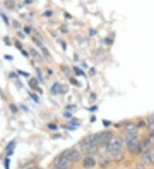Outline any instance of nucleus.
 I'll list each match as a JSON object with an SVG mask.
<instances>
[{"instance_id": "1", "label": "nucleus", "mask_w": 154, "mask_h": 169, "mask_svg": "<svg viewBox=\"0 0 154 169\" xmlns=\"http://www.w3.org/2000/svg\"><path fill=\"white\" fill-rule=\"evenodd\" d=\"M125 139H126L127 148L131 154L139 155L141 153L143 146L141 145L140 142L138 139V132H134V133L126 132Z\"/></svg>"}, {"instance_id": "2", "label": "nucleus", "mask_w": 154, "mask_h": 169, "mask_svg": "<svg viewBox=\"0 0 154 169\" xmlns=\"http://www.w3.org/2000/svg\"><path fill=\"white\" fill-rule=\"evenodd\" d=\"M112 137L113 136L110 132H98L96 134L93 135L91 138L93 139V144L98 147L100 145L107 146V144H109V142L110 141Z\"/></svg>"}, {"instance_id": "3", "label": "nucleus", "mask_w": 154, "mask_h": 169, "mask_svg": "<svg viewBox=\"0 0 154 169\" xmlns=\"http://www.w3.org/2000/svg\"><path fill=\"white\" fill-rule=\"evenodd\" d=\"M123 145V141L122 139V138H120L118 136H113L109 142V144H107L106 148L109 153L114 155L122 150Z\"/></svg>"}, {"instance_id": "4", "label": "nucleus", "mask_w": 154, "mask_h": 169, "mask_svg": "<svg viewBox=\"0 0 154 169\" xmlns=\"http://www.w3.org/2000/svg\"><path fill=\"white\" fill-rule=\"evenodd\" d=\"M80 149L85 154H95L97 151V146L93 144L92 138H87L80 143Z\"/></svg>"}, {"instance_id": "5", "label": "nucleus", "mask_w": 154, "mask_h": 169, "mask_svg": "<svg viewBox=\"0 0 154 169\" xmlns=\"http://www.w3.org/2000/svg\"><path fill=\"white\" fill-rule=\"evenodd\" d=\"M62 155H64L68 160H70L72 162H78L82 160V155L80 153L78 150L74 149H66L65 151L63 152Z\"/></svg>"}, {"instance_id": "6", "label": "nucleus", "mask_w": 154, "mask_h": 169, "mask_svg": "<svg viewBox=\"0 0 154 169\" xmlns=\"http://www.w3.org/2000/svg\"><path fill=\"white\" fill-rule=\"evenodd\" d=\"M54 165L57 169H71L72 168V161L68 160L64 155L57 156L54 160Z\"/></svg>"}, {"instance_id": "7", "label": "nucleus", "mask_w": 154, "mask_h": 169, "mask_svg": "<svg viewBox=\"0 0 154 169\" xmlns=\"http://www.w3.org/2000/svg\"><path fill=\"white\" fill-rule=\"evenodd\" d=\"M95 165H96V161L92 156H87L83 160V167L85 168H92L95 167Z\"/></svg>"}, {"instance_id": "8", "label": "nucleus", "mask_w": 154, "mask_h": 169, "mask_svg": "<svg viewBox=\"0 0 154 169\" xmlns=\"http://www.w3.org/2000/svg\"><path fill=\"white\" fill-rule=\"evenodd\" d=\"M110 163V160L106 155H101L100 157V165L102 167H109Z\"/></svg>"}, {"instance_id": "9", "label": "nucleus", "mask_w": 154, "mask_h": 169, "mask_svg": "<svg viewBox=\"0 0 154 169\" xmlns=\"http://www.w3.org/2000/svg\"><path fill=\"white\" fill-rule=\"evenodd\" d=\"M125 131L126 132L129 133H134V132H138V127L134 123H129L125 127Z\"/></svg>"}, {"instance_id": "10", "label": "nucleus", "mask_w": 154, "mask_h": 169, "mask_svg": "<svg viewBox=\"0 0 154 169\" xmlns=\"http://www.w3.org/2000/svg\"><path fill=\"white\" fill-rule=\"evenodd\" d=\"M141 161H142V163L144 165H148V164H152L151 163V161H150V158H149V155H148V152H147V150L143 153L142 155V156H141Z\"/></svg>"}, {"instance_id": "11", "label": "nucleus", "mask_w": 154, "mask_h": 169, "mask_svg": "<svg viewBox=\"0 0 154 169\" xmlns=\"http://www.w3.org/2000/svg\"><path fill=\"white\" fill-rule=\"evenodd\" d=\"M60 85L59 83H54V84L51 86V93L52 94H57V93H58L60 91Z\"/></svg>"}, {"instance_id": "12", "label": "nucleus", "mask_w": 154, "mask_h": 169, "mask_svg": "<svg viewBox=\"0 0 154 169\" xmlns=\"http://www.w3.org/2000/svg\"><path fill=\"white\" fill-rule=\"evenodd\" d=\"M5 6L7 9H9V10L14 9V7H15V2H14V0H5Z\"/></svg>"}, {"instance_id": "13", "label": "nucleus", "mask_w": 154, "mask_h": 169, "mask_svg": "<svg viewBox=\"0 0 154 169\" xmlns=\"http://www.w3.org/2000/svg\"><path fill=\"white\" fill-rule=\"evenodd\" d=\"M30 53H31V55L33 56V57L35 58L36 60H38V61H40V62L41 61V60H42L40 55L39 54V53H38V51H37V50H35L34 49L31 48V49H30Z\"/></svg>"}, {"instance_id": "14", "label": "nucleus", "mask_w": 154, "mask_h": 169, "mask_svg": "<svg viewBox=\"0 0 154 169\" xmlns=\"http://www.w3.org/2000/svg\"><path fill=\"white\" fill-rule=\"evenodd\" d=\"M28 84L30 85V87H32V88H38V81L37 80L35 79V78H32L31 80L28 81Z\"/></svg>"}, {"instance_id": "15", "label": "nucleus", "mask_w": 154, "mask_h": 169, "mask_svg": "<svg viewBox=\"0 0 154 169\" xmlns=\"http://www.w3.org/2000/svg\"><path fill=\"white\" fill-rule=\"evenodd\" d=\"M68 91H69V86H68L67 84H62V85H60V93L65 94V93H67Z\"/></svg>"}, {"instance_id": "16", "label": "nucleus", "mask_w": 154, "mask_h": 169, "mask_svg": "<svg viewBox=\"0 0 154 169\" xmlns=\"http://www.w3.org/2000/svg\"><path fill=\"white\" fill-rule=\"evenodd\" d=\"M147 152H148V155H149L151 163L154 164V148H152L149 150H147Z\"/></svg>"}, {"instance_id": "17", "label": "nucleus", "mask_w": 154, "mask_h": 169, "mask_svg": "<svg viewBox=\"0 0 154 169\" xmlns=\"http://www.w3.org/2000/svg\"><path fill=\"white\" fill-rule=\"evenodd\" d=\"M112 156H113V158H114L116 161H122L123 158V155L122 153V151H120V152L116 153V154L112 155Z\"/></svg>"}, {"instance_id": "18", "label": "nucleus", "mask_w": 154, "mask_h": 169, "mask_svg": "<svg viewBox=\"0 0 154 169\" xmlns=\"http://www.w3.org/2000/svg\"><path fill=\"white\" fill-rule=\"evenodd\" d=\"M41 50H42V52H43V54H44V56H45L46 58H50L51 54L50 52H49V50H47V48L42 46V47H41Z\"/></svg>"}, {"instance_id": "19", "label": "nucleus", "mask_w": 154, "mask_h": 169, "mask_svg": "<svg viewBox=\"0 0 154 169\" xmlns=\"http://www.w3.org/2000/svg\"><path fill=\"white\" fill-rule=\"evenodd\" d=\"M10 110H11V112H12V113H17V112H18V109H17V107H16L15 104H10Z\"/></svg>"}, {"instance_id": "20", "label": "nucleus", "mask_w": 154, "mask_h": 169, "mask_svg": "<svg viewBox=\"0 0 154 169\" xmlns=\"http://www.w3.org/2000/svg\"><path fill=\"white\" fill-rule=\"evenodd\" d=\"M63 70H64V75L66 76H70V68H68V67H64L63 68Z\"/></svg>"}, {"instance_id": "21", "label": "nucleus", "mask_w": 154, "mask_h": 169, "mask_svg": "<svg viewBox=\"0 0 154 169\" xmlns=\"http://www.w3.org/2000/svg\"><path fill=\"white\" fill-rule=\"evenodd\" d=\"M10 158H6V159H5V169H10Z\"/></svg>"}, {"instance_id": "22", "label": "nucleus", "mask_w": 154, "mask_h": 169, "mask_svg": "<svg viewBox=\"0 0 154 169\" xmlns=\"http://www.w3.org/2000/svg\"><path fill=\"white\" fill-rule=\"evenodd\" d=\"M32 40H33V41L34 42L35 44H37V45H38V46H40V48L42 47V45H41V42H40V40H38L37 38H35V37H33V38H32Z\"/></svg>"}, {"instance_id": "23", "label": "nucleus", "mask_w": 154, "mask_h": 169, "mask_svg": "<svg viewBox=\"0 0 154 169\" xmlns=\"http://www.w3.org/2000/svg\"><path fill=\"white\" fill-rule=\"evenodd\" d=\"M36 73H37L38 77L40 78V80H43V79H42V78H43V76H42V73H41V70H40V68H37V69H36Z\"/></svg>"}, {"instance_id": "24", "label": "nucleus", "mask_w": 154, "mask_h": 169, "mask_svg": "<svg viewBox=\"0 0 154 169\" xmlns=\"http://www.w3.org/2000/svg\"><path fill=\"white\" fill-rule=\"evenodd\" d=\"M74 70L75 71V74L77 75H85V74L81 71V70H80L79 69H77V68H74Z\"/></svg>"}, {"instance_id": "25", "label": "nucleus", "mask_w": 154, "mask_h": 169, "mask_svg": "<svg viewBox=\"0 0 154 169\" xmlns=\"http://www.w3.org/2000/svg\"><path fill=\"white\" fill-rule=\"evenodd\" d=\"M70 83L72 84H74V85H78V84H79V82L75 80V78H70Z\"/></svg>"}, {"instance_id": "26", "label": "nucleus", "mask_w": 154, "mask_h": 169, "mask_svg": "<svg viewBox=\"0 0 154 169\" xmlns=\"http://www.w3.org/2000/svg\"><path fill=\"white\" fill-rule=\"evenodd\" d=\"M15 47L17 48V49H19V50H22V47H21V44L20 42L18 41V40H16L15 42Z\"/></svg>"}, {"instance_id": "27", "label": "nucleus", "mask_w": 154, "mask_h": 169, "mask_svg": "<svg viewBox=\"0 0 154 169\" xmlns=\"http://www.w3.org/2000/svg\"><path fill=\"white\" fill-rule=\"evenodd\" d=\"M48 128L51 130H56L57 127V126L54 124H49L48 125Z\"/></svg>"}, {"instance_id": "28", "label": "nucleus", "mask_w": 154, "mask_h": 169, "mask_svg": "<svg viewBox=\"0 0 154 169\" xmlns=\"http://www.w3.org/2000/svg\"><path fill=\"white\" fill-rule=\"evenodd\" d=\"M145 165L143 163H139L136 166V169H145Z\"/></svg>"}, {"instance_id": "29", "label": "nucleus", "mask_w": 154, "mask_h": 169, "mask_svg": "<svg viewBox=\"0 0 154 169\" xmlns=\"http://www.w3.org/2000/svg\"><path fill=\"white\" fill-rule=\"evenodd\" d=\"M28 94L33 97V99L34 100V101H36V102H39V99H38V97L36 96V95H34V94H33V93H28Z\"/></svg>"}, {"instance_id": "30", "label": "nucleus", "mask_w": 154, "mask_h": 169, "mask_svg": "<svg viewBox=\"0 0 154 169\" xmlns=\"http://www.w3.org/2000/svg\"><path fill=\"white\" fill-rule=\"evenodd\" d=\"M24 30H25V32L27 33H30V32H31V29H30V27H25Z\"/></svg>"}, {"instance_id": "31", "label": "nucleus", "mask_w": 154, "mask_h": 169, "mask_svg": "<svg viewBox=\"0 0 154 169\" xmlns=\"http://www.w3.org/2000/svg\"><path fill=\"white\" fill-rule=\"evenodd\" d=\"M14 26H15V27H21V25L20 24H19V22H18V21H14Z\"/></svg>"}, {"instance_id": "32", "label": "nucleus", "mask_w": 154, "mask_h": 169, "mask_svg": "<svg viewBox=\"0 0 154 169\" xmlns=\"http://www.w3.org/2000/svg\"><path fill=\"white\" fill-rule=\"evenodd\" d=\"M18 73L19 74H21V75H24V76H28V74H27V73H24V72H21V71H18Z\"/></svg>"}, {"instance_id": "33", "label": "nucleus", "mask_w": 154, "mask_h": 169, "mask_svg": "<svg viewBox=\"0 0 154 169\" xmlns=\"http://www.w3.org/2000/svg\"><path fill=\"white\" fill-rule=\"evenodd\" d=\"M90 75H95L94 69H92L90 70Z\"/></svg>"}, {"instance_id": "34", "label": "nucleus", "mask_w": 154, "mask_h": 169, "mask_svg": "<svg viewBox=\"0 0 154 169\" xmlns=\"http://www.w3.org/2000/svg\"><path fill=\"white\" fill-rule=\"evenodd\" d=\"M21 54H23L25 56H28V53H27L24 50H21Z\"/></svg>"}, {"instance_id": "35", "label": "nucleus", "mask_w": 154, "mask_h": 169, "mask_svg": "<svg viewBox=\"0 0 154 169\" xmlns=\"http://www.w3.org/2000/svg\"><path fill=\"white\" fill-rule=\"evenodd\" d=\"M5 58H6V59H10V60L13 59V57H12L11 56H8V55L5 56Z\"/></svg>"}, {"instance_id": "36", "label": "nucleus", "mask_w": 154, "mask_h": 169, "mask_svg": "<svg viewBox=\"0 0 154 169\" xmlns=\"http://www.w3.org/2000/svg\"><path fill=\"white\" fill-rule=\"evenodd\" d=\"M2 16L4 17V19H5V21H6V24H9V23H8V21H7V18H6V16H5V15H2Z\"/></svg>"}, {"instance_id": "37", "label": "nucleus", "mask_w": 154, "mask_h": 169, "mask_svg": "<svg viewBox=\"0 0 154 169\" xmlns=\"http://www.w3.org/2000/svg\"><path fill=\"white\" fill-rule=\"evenodd\" d=\"M96 33V32H94V31H90V35L91 36H93V34H95Z\"/></svg>"}, {"instance_id": "38", "label": "nucleus", "mask_w": 154, "mask_h": 169, "mask_svg": "<svg viewBox=\"0 0 154 169\" xmlns=\"http://www.w3.org/2000/svg\"><path fill=\"white\" fill-rule=\"evenodd\" d=\"M62 44H63V47H64V50H66V45H65L64 42H63Z\"/></svg>"}, {"instance_id": "39", "label": "nucleus", "mask_w": 154, "mask_h": 169, "mask_svg": "<svg viewBox=\"0 0 154 169\" xmlns=\"http://www.w3.org/2000/svg\"><path fill=\"white\" fill-rule=\"evenodd\" d=\"M29 169H40V167H32V168H29Z\"/></svg>"}, {"instance_id": "40", "label": "nucleus", "mask_w": 154, "mask_h": 169, "mask_svg": "<svg viewBox=\"0 0 154 169\" xmlns=\"http://www.w3.org/2000/svg\"><path fill=\"white\" fill-rule=\"evenodd\" d=\"M18 35H20V36H21V38H22V39H23V38H24V36H23V34H21L20 33H18Z\"/></svg>"}, {"instance_id": "41", "label": "nucleus", "mask_w": 154, "mask_h": 169, "mask_svg": "<svg viewBox=\"0 0 154 169\" xmlns=\"http://www.w3.org/2000/svg\"><path fill=\"white\" fill-rule=\"evenodd\" d=\"M54 169H57V168H54Z\"/></svg>"}]
</instances>
